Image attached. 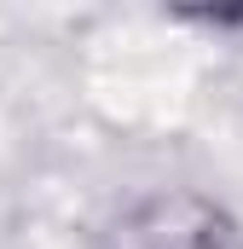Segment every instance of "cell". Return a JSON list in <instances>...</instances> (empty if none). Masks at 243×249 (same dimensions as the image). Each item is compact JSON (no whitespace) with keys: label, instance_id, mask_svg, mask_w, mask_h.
Masks as SVG:
<instances>
[{"label":"cell","instance_id":"2","mask_svg":"<svg viewBox=\"0 0 243 249\" xmlns=\"http://www.w3.org/2000/svg\"><path fill=\"white\" fill-rule=\"evenodd\" d=\"M238 249H243V238H238Z\"/></svg>","mask_w":243,"mask_h":249},{"label":"cell","instance_id":"1","mask_svg":"<svg viewBox=\"0 0 243 249\" xmlns=\"http://www.w3.org/2000/svg\"><path fill=\"white\" fill-rule=\"evenodd\" d=\"M238 214L197 186L139 191L99 226V249H238Z\"/></svg>","mask_w":243,"mask_h":249}]
</instances>
